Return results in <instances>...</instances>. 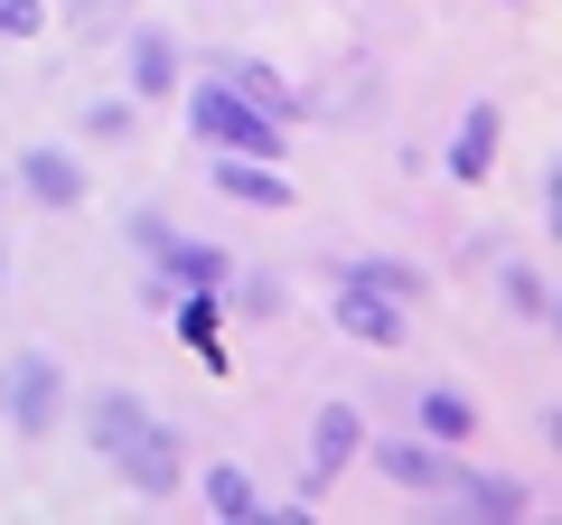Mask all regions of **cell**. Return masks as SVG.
I'll use <instances>...</instances> for the list:
<instances>
[{
    "label": "cell",
    "mask_w": 562,
    "mask_h": 525,
    "mask_svg": "<svg viewBox=\"0 0 562 525\" xmlns=\"http://www.w3.org/2000/svg\"><path fill=\"white\" fill-rule=\"evenodd\" d=\"M188 122H198V142H216V150H281L272 113H262V103H244L235 85H206V94L188 103Z\"/></svg>",
    "instance_id": "cell-1"
},
{
    "label": "cell",
    "mask_w": 562,
    "mask_h": 525,
    "mask_svg": "<svg viewBox=\"0 0 562 525\" xmlns=\"http://www.w3.org/2000/svg\"><path fill=\"white\" fill-rule=\"evenodd\" d=\"M10 404H20V432H29V442H47V432H57V404H66L57 357H20V366H10Z\"/></svg>",
    "instance_id": "cell-2"
},
{
    "label": "cell",
    "mask_w": 562,
    "mask_h": 525,
    "mask_svg": "<svg viewBox=\"0 0 562 525\" xmlns=\"http://www.w3.org/2000/svg\"><path fill=\"white\" fill-rule=\"evenodd\" d=\"M366 450V423L357 404H319V423H310V479H338L347 460Z\"/></svg>",
    "instance_id": "cell-3"
},
{
    "label": "cell",
    "mask_w": 562,
    "mask_h": 525,
    "mask_svg": "<svg viewBox=\"0 0 562 525\" xmlns=\"http://www.w3.org/2000/svg\"><path fill=\"white\" fill-rule=\"evenodd\" d=\"M132 235L150 244V254H160V262H179V272H188V282H198V291H225V254H216V244H179V235H169L160 216H140Z\"/></svg>",
    "instance_id": "cell-4"
},
{
    "label": "cell",
    "mask_w": 562,
    "mask_h": 525,
    "mask_svg": "<svg viewBox=\"0 0 562 525\" xmlns=\"http://www.w3.org/2000/svg\"><path fill=\"white\" fill-rule=\"evenodd\" d=\"M122 469H132V488H140V498H169V488H179V442L140 423V442L122 450Z\"/></svg>",
    "instance_id": "cell-5"
},
{
    "label": "cell",
    "mask_w": 562,
    "mask_h": 525,
    "mask_svg": "<svg viewBox=\"0 0 562 525\" xmlns=\"http://www.w3.org/2000/svg\"><path fill=\"white\" fill-rule=\"evenodd\" d=\"M375 460H384V479H403V488H450V479H460L450 450H422V442H384Z\"/></svg>",
    "instance_id": "cell-6"
},
{
    "label": "cell",
    "mask_w": 562,
    "mask_h": 525,
    "mask_svg": "<svg viewBox=\"0 0 562 525\" xmlns=\"http://www.w3.org/2000/svg\"><path fill=\"white\" fill-rule=\"evenodd\" d=\"M338 328H347V338H375V347H394V338H403V310H394V301H375L366 282H347V301H338Z\"/></svg>",
    "instance_id": "cell-7"
},
{
    "label": "cell",
    "mask_w": 562,
    "mask_h": 525,
    "mask_svg": "<svg viewBox=\"0 0 562 525\" xmlns=\"http://www.w3.org/2000/svg\"><path fill=\"white\" fill-rule=\"evenodd\" d=\"M216 188H225V198H244V206H291V179L262 169V160H216Z\"/></svg>",
    "instance_id": "cell-8"
},
{
    "label": "cell",
    "mask_w": 562,
    "mask_h": 525,
    "mask_svg": "<svg viewBox=\"0 0 562 525\" xmlns=\"http://www.w3.org/2000/svg\"><path fill=\"white\" fill-rule=\"evenodd\" d=\"M132 442H140V404H132V394H94V450L122 469V450H132Z\"/></svg>",
    "instance_id": "cell-9"
},
{
    "label": "cell",
    "mask_w": 562,
    "mask_h": 525,
    "mask_svg": "<svg viewBox=\"0 0 562 525\" xmlns=\"http://www.w3.org/2000/svg\"><path fill=\"white\" fill-rule=\"evenodd\" d=\"M450 169H460V179H487V169H497V113H487V103L460 122V150H450Z\"/></svg>",
    "instance_id": "cell-10"
},
{
    "label": "cell",
    "mask_w": 562,
    "mask_h": 525,
    "mask_svg": "<svg viewBox=\"0 0 562 525\" xmlns=\"http://www.w3.org/2000/svg\"><path fill=\"white\" fill-rule=\"evenodd\" d=\"M29 188H38L47 206H76L85 198V169L66 160V150H29Z\"/></svg>",
    "instance_id": "cell-11"
},
{
    "label": "cell",
    "mask_w": 562,
    "mask_h": 525,
    "mask_svg": "<svg viewBox=\"0 0 562 525\" xmlns=\"http://www.w3.org/2000/svg\"><path fill=\"white\" fill-rule=\"evenodd\" d=\"M179 338L206 347V376L225 366V357H216V291H188V301H179Z\"/></svg>",
    "instance_id": "cell-12"
},
{
    "label": "cell",
    "mask_w": 562,
    "mask_h": 525,
    "mask_svg": "<svg viewBox=\"0 0 562 525\" xmlns=\"http://www.w3.org/2000/svg\"><path fill=\"white\" fill-rule=\"evenodd\" d=\"M132 85H140V94H169V38H160V29H140V38H132Z\"/></svg>",
    "instance_id": "cell-13"
},
{
    "label": "cell",
    "mask_w": 562,
    "mask_h": 525,
    "mask_svg": "<svg viewBox=\"0 0 562 525\" xmlns=\"http://www.w3.org/2000/svg\"><path fill=\"white\" fill-rule=\"evenodd\" d=\"M506 310H525V320H543V310H553V291H543V272H525V262H506Z\"/></svg>",
    "instance_id": "cell-14"
},
{
    "label": "cell",
    "mask_w": 562,
    "mask_h": 525,
    "mask_svg": "<svg viewBox=\"0 0 562 525\" xmlns=\"http://www.w3.org/2000/svg\"><path fill=\"white\" fill-rule=\"evenodd\" d=\"M347 282H366V291H384V301H413L422 291V272H403V262H357Z\"/></svg>",
    "instance_id": "cell-15"
},
{
    "label": "cell",
    "mask_w": 562,
    "mask_h": 525,
    "mask_svg": "<svg viewBox=\"0 0 562 525\" xmlns=\"http://www.w3.org/2000/svg\"><path fill=\"white\" fill-rule=\"evenodd\" d=\"M206 506H216V516H254V488H244V469H206Z\"/></svg>",
    "instance_id": "cell-16"
},
{
    "label": "cell",
    "mask_w": 562,
    "mask_h": 525,
    "mask_svg": "<svg viewBox=\"0 0 562 525\" xmlns=\"http://www.w3.org/2000/svg\"><path fill=\"white\" fill-rule=\"evenodd\" d=\"M422 423H431V442H469V404H460V394H431Z\"/></svg>",
    "instance_id": "cell-17"
},
{
    "label": "cell",
    "mask_w": 562,
    "mask_h": 525,
    "mask_svg": "<svg viewBox=\"0 0 562 525\" xmlns=\"http://www.w3.org/2000/svg\"><path fill=\"white\" fill-rule=\"evenodd\" d=\"M469 498H479V516H516L525 488H516V479H469Z\"/></svg>",
    "instance_id": "cell-18"
},
{
    "label": "cell",
    "mask_w": 562,
    "mask_h": 525,
    "mask_svg": "<svg viewBox=\"0 0 562 525\" xmlns=\"http://www.w3.org/2000/svg\"><path fill=\"white\" fill-rule=\"evenodd\" d=\"M47 29V0H0V38H38Z\"/></svg>",
    "instance_id": "cell-19"
},
{
    "label": "cell",
    "mask_w": 562,
    "mask_h": 525,
    "mask_svg": "<svg viewBox=\"0 0 562 525\" xmlns=\"http://www.w3.org/2000/svg\"><path fill=\"white\" fill-rule=\"evenodd\" d=\"M225 85H235V94H244V103H262V113H272V103H281V85H272V76H262V66H225Z\"/></svg>",
    "instance_id": "cell-20"
},
{
    "label": "cell",
    "mask_w": 562,
    "mask_h": 525,
    "mask_svg": "<svg viewBox=\"0 0 562 525\" xmlns=\"http://www.w3.org/2000/svg\"><path fill=\"white\" fill-rule=\"evenodd\" d=\"M122 20V0H85V29H113Z\"/></svg>",
    "instance_id": "cell-21"
}]
</instances>
